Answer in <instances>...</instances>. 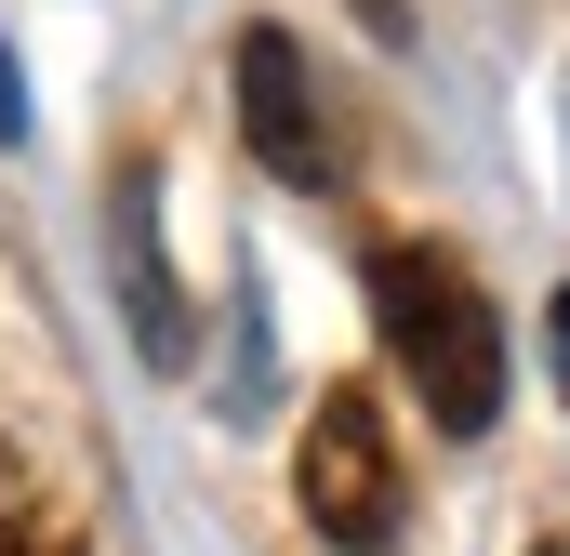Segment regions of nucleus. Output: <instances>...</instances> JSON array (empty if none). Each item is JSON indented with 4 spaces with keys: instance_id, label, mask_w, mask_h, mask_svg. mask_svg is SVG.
I'll list each match as a JSON object with an SVG mask.
<instances>
[{
    "instance_id": "obj_1",
    "label": "nucleus",
    "mask_w": 570,
    "mask_h": 556,
    "mask_svg": "<svg viewBox=\"0 0 570 556\" xmlns=\"http://www.w3.org/2000/svg\"><path fill=\"white\" fill-rule=\"evenodd\" d=\"M372 331H385V358L425 398L438 437H491V411H504V318H491V291H478V266L451 239H385L372 252Z\"/></svg>"
},
{
    "instance_id": "obj_2",
    "label": "nucleus",
    "mask_w": 570,
    "mask_h": 556,
    "mask_svg": "<svg viewBox=\"0 0 570 556\" xmlns=\"http://www.w3.org/2000/svg\"><path fill=\"white\" fill-rule=\"evenodd\" d=\"M292 504L318 517V544H345V556L399 544V437H385V398L372 385H318L305 450H292Z\"/></svg>"
},
{
    "instance_id": "obj_3",
    "label": "nucleus",
    "mask_w": 570,
    "mask_h": 556,
    "mask_svg": "<svg viewBox=\"0 0 570 556\" xmlns=\"http://www.w3.org/2000/svg\"><path fill=\"white\" fill-rule=\"evenodd\" d=\"M239 133L279 186H345V133L318 107V67L292 53V27H239Z\"/></svg>"
},
{
    "instance_id": "obj_4",
    "label": "nucleus",
    "mask_w": 570,
    "mask_h": 556,
    "mask_svg": "<svg viewBox=\"0 0 570 556\" xmlns=\"http://www.w3.org/2000/svg\"><path fill=\"white\" fill-rule=\"evenodd\" d=\"M0 556H80V517H67V490L0 437Z\"/></svg>"
},
{
    "instance_id": "obj_5",
    "label": "nucleus",
    "mask_w": 570,
    "mask_h": 556,
    "mask_svg": "<svg viewBox=\"0 0 570 556\" xmlns=\"http://www.w3.org/2000/svg\"><path fill=\"white\" fill-rule=\"evenodd\" d=\"M120 252H134V331H146V358H186V305H173L159 252H146V172H120Z\"/></svg>"
},
{
    "instance_id": "obj_6",
    "label": "nucleus",
    "mask_w": 570,
    "mask_h": 556,
    "mask_svg": "<svg viewBox=\"0 0 570 556\" xmlns=\"http://www.w3.org/2000/svg\"><path fill=\"white\" fill-rule=\"evenodd\" d=\"M0 133H27V80H13V53H0Z\"/></svg>"
},
{
    "instance_id": "obj_7",
    "label": "nucleus",
    "mask_w": 570,
    "mask_h": 556,
    "mask_svg": "<svg viewBox=\"0 0 570 556\" xmlns=\"http://www.w3.org/2000/svg\"><path fill=\"white\" fill-rule=\"evenodd\" d=\"M544 345H558V385H570V291L544 305Z\"/></svg>"
},
{
    "instance_id": "obj_8",
    "label": "nucleus",
    "mask_w": 570,
    "mask_h": 556,
    "mask_svg": "<svg viewBox=\"0 0 570 556\" xmlns=\"http://www.w3.org/2000/svg\"><path fill=\"white\" fill-rule=\"evenodd\" d=\"M544 556H570V544H544Z\"/></svg>"
}]
</instances>
